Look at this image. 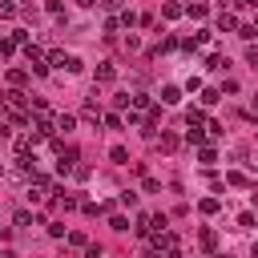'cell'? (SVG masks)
Wrapping results in <instances>:
<instances>
[{
	"mask_svg": "<svg viewBox=\"0 0 258 258\" xmlns=\"http://www.w3.org/2000/svg\"><path fill=\"white\" fill-rule=\"evenodd\" d=\"M109 157H113V165H129V149H125V145H113Z\"/></svg>",
	"mask_w": 258,
	"mask_h": 258,
	"instance_id": "cell-5",
	"label": "cell"
},
{
	"mask_svg": "<svg viewBox=\"0 0 258 258\" xmlns=\"http://www.w3.org/2000/svg\"><path fill=\"white\" fill-rule=\"evenodd\" d=\"M0 258H16V254H12V250H0Z\"/></svg>",
	"mask_w": 258,
	"mask_h": 258,
	"instance_id": "cell-29",
	"label": "cell"
},
{
	"mask_svg": "<svg viewBox=\"0 0 258 258\" xmlns=\"http://www.w3.org/2000/svg\"><path fill=\"white\" fill-rule=\"evenodd\" d=\"M177 101H181V89L177 85H165L161 89V105H177Z\"/></svg>",
	"mask_w": 258,
	"mask_h": 258,
	"instance_id": "cell-2",
	"label": "cell"
},
{
	"mask_svg": "<svg viewBox=\"0 0 258 258\" xmlns=\"http://www.w3.org/2000/svg\"><path fill=\"white\" fill-rule=\"evenodd\" d=\"M254 113H258V97H254Z\"/></svg>",
	"mask_w": 258,
	"mask_h": 258,
	"instance_id": "cell-34",
	"label": "cell"
},
{
	"mask_svg": "<svg viewBox=\"0 0 258 258\" xmlns=\"http://www.w3.org/2000/svg\"><path fill=\"white\" fill-rule=\"evenodd\" d=\"M48 234L52 238H64V222H48Z\"/></svg>",
	"mask_w": 258,
	"mask_h": 258,
	"instance_id": "cell-23",
	"label": "cell"
},
{
	"mask_svg": "<svg viewBox=\"0 0 258 258\" xmlns=\"http://www.w3.org/2000/svg\"><path fill=\"white\" fill-rule=\"evenodd\" d=\"M250 258H258V242H254V250H250Z\"/></svg>",
	"mask_w": 258,
	"mask_h": 258,
	"instance_id": "cell-30",
	"label": "cell"
},
{
	"mask_svg": "<svg viewBox=\"0 0 258 258\" xmlns=\"http://www.w3.org/2000/svg\"><path fill=\"white\" fill-rule=\"evenodd\" d=\"M0 177H4V161H0Z\"/></svg>",
	"mask_w": 258,
	"mask_h": 258,
	"instance_id": "cell-32",
	"label": "cell"
},
{
	"mask_svg": "<svg viewBox=\"0 0 258 258\" xmlns=\"http://www.w3.org/2000/svg\"><path fill=\"white\" fill-rule=\"evenodd\" d=\"M161 149L173 153V149H177V137H173V133H161Z\"/></svg>",
	"mask_w": 258,
	"mask_h": 258,
	"instance_id": "cell-15",
	"label": "cell"
},
{
	"mask_svg": "<svg viewBox=\"0 0 258 258\" xmlns=\"http://www.w3.org/2000/svg\"><path fill=\"white\" fill-rule=\"evenodd\" d=\"M145 194H161V181L157 177H145Z\"/></svg>",
	"mask_w": 258,
	"mask_h": 258,
	"instance_id": "cell-22",
	"label": "cell"
},
{
	"mask_svg": "<svg viewBox=\"0 0 258 258\" xmlns=\"http://www.w3.org/2000/svg\"><path fill=\"white\" fill-rule=\"evenodd\" d=\"M145 258H153V254H145Z\"/></svg>",
	"mask_w": 258,
	"mask_h": 258,
	"instance_id": "cell-35",
	"label": "cell"
},
{
	"mask_svg": "<svg viewBox=\"0 0 258 258\" xmlns=\"http://www.w3.org/2000/svg\"><path fill=\"white\" fill-rule=\"evenodd\" d=\"M185 12H189L194 20H206V16H210V8H206V4H185Z\"/></svg>",
	"mask_w": 258,
	"mask_h": 258,
	"instance_id": "cell-7",
	"label": "cell"
},
{
	"mask_svg": "<svg viewBox=\"0 0 258 258\" xmlns=\"http://www.w3.org/2000/svg\"><path fill=\"white\" fill-rule=\"evenodd\" d=\"M8 81H12V85H24V81H28V73H24V69H12V73H8Z\"/></svg>",
	"mask_w": 258,
	"mask_h": 258,
	"instance_id": "cell-19",
	"label": "cell"
},
{
	"mask_svg": "<svg viewBox=\"0 0 258 258\" xmlns=\"http://www.w3.org/2000/svg\"><path fill=\"white\" fill-rule=\"evenodd\" d=\"M12 222H16V226H32V214H28V210H16Z\"/></svg>",
	"mask_w": 258,
	"mask_h": 258,
	"instance_id": "cell-16",
	"label": "cell"
},
{
	"mask_svg": "<svg viewBox=\"0 0 258 258\" xmlns=\"http://www.w3.org/2000/svg\"><path fill=\"white\" fill-rule=\"evenodd\" d=\"M4 105H12V109L24 105V93H20V89H8V93H4Z\"/></svg>",
	"mask_w": 258,
	"mask_h": 258,
	"instance_id": "cell-9",
	"label": "cell"
},
{
	"mask_svg": "<svg viewBox=\"0 0 258 258\" xmlns=\"http://www.w3.org/2000/svg\"><path fill=\"white\" fill-rule=\"evenodd\" d=\"M198 161H202V165H214V161H218V153H214L210 145H202V153H198Z\"/></svg>",
	"mask_w": 258,
	"mask_h": 258,
	"instance_id": "cell-14",
	"label": "cell"
},
{
	"mask_svg": "<svg viewBox=\"0 0 258 258\" xmlns=\"http://www.w3.org/2000/svg\"><path fill=\"white\" fill-rule=\"evenodd\" d=\"M202 214H218V198H202Z\"/></svg>",
	"mask_w": 258,
	"mask_h": 258,
	"instance_id": "cell-20",
	"label": "cell"
},
{
	"mask_svg": "<svg viewBox=\"0 0 258 258\" xmlns=\"http://www.w3.org/2000/svg\"><path fill=\"white\" fill-rule=\"evenodd\" d=\"M97 4H101V8H109V12H117V8L125 4V0H97Z\"/></svg>",
	"mask_w": 258,
	"mask_h": 258,
	"instance_id": "cell-25",
	"label": "cell"
},
{
	"mask_svg": "<svg viewBox=\"0 0 258 258\" xmlns=\"http://www.w3.org/2000/svg\"><path fill=\"white\" fill-rule=\"evenodd\" d=\"M185 121H189V125H202V121H206V113H202V109H194V105H189V109H185Z\"/></svg>",
	"mask_w": 258,
	"mask_h": 258,
	"instance_id": "cell-13",
	"label": "cell"
},
{
	"mask_svg": "<svg viewBox=\"0 0 258 258\" xmlns=\"http://www.w3.org/2000/svg\"><path fill=\"white\" fill-rule=\"evenodd\" d=\"M218 28H222V32H238V20H234V12H222V16H218Z\"/></svg>",
	"mask_w": 258,
	"mask_h": 258,
	"instance_id": "cell-3",
	"label": "cell"
},
{
	"mask_svg": "<svg viewBox=\"0 0 258 258\" xmlns=\"http://www.w3.org/2000/svg\"><path fill=\"white\" fill-rule=\"evenodd\" d=\"M109 226H113L117 234H125V230H129V218H125V214H113V218H109Z\"/></svg>",
	"mask_w": 258,
	"mask_h": 258,
	"instance_id": "cell-12",
	"label": "cell"
},
{
	"mask_svg": "<svg viewBox=\"0 0 258 258\" xmlns=\"http://www.w3.org/2000/svg\"><path fill=\"white\" fill-rule=\"evenodd\" d=\"M85 258H101V246H89V250H85Z\"/></svg>",
	"mask_w": 258,
	"mask_h": 258,
	"instance_id": "cell-26",
	"label": "cell"
},
{
	"mask_svg": "<svg viewBox=\"0 0 258 258\" xmlns=\"http://www.w3.org/2000/svg\"><path fill=\"white\" fill-rule=\"evenodd\" d=\"M222 101V89H202V105H218Z\"/></svg>",
	"mask_w": 258,
	"mask_h": 258,
	"instance_id": "cell-10",
	"label": "cell"
},
{
	"mask_svg": "<svg viewBox=\"0 0 258 258\" xmlns=\"http://www.w3.org/2000/svg\"><path fill=\"white\" fill-rule=\"evenodd\" d=\"M52 125H56L60 133H73V129H77V117H73V113H56V117H52Z\"/></svg>",
	"mask_w": 258,
	"mask_h": 258,
	"instance_id": "cell-1",
	"label": "cell"
},
{
	"mask_svg": "<svg viewBox=\"0 0 258 258\" xmlns=\"http://www.w3.org/2000/svg\"><path fill=\"white\" fill-rule=\"evenodd\" d=\"M97 81H105V85H109V81H117V69H113L109 60H105V64H97Z\"/></svg>",
	"mask_w": 258,
	"mask_h": 258,
	"instance_id": "cell-4",
	"label": "cell"
},
{
	"mask_svg": "<svg viewBox=\"0 0 258 258\" xmlns=\"http://www.w3.org/2000/svg\"><path fill=\"white\" fill-rule=\"evenodd\" d=\"M206 69H210V73H222V69H226V60H222L218 52H210V56H206Z\"/></svg>",
	"mask_w": 258,
	"mask_h": 258,
	"instance_id": "cell-8",
	"label": "cell"
},
{
	"mask_svg": "<svg viewBox=\"0 0 258 258\" xmlns=\"http://www.w3.org/2000/svg\"><path fill=\"white\" fill-rule=\"evenodd\" d=\"M210 258H226V254H210Z\"/></svg>",
	"mask_w": 258,
	"mask_h": 258,
	"instance_id": "cell-33",
	"label": "cell"
},
{
	"mask_svg": "<svg viewBox=\"0 0 258 258\" xmlns=\"http://www.w3.org/2000/svg\"><path fill=\"white\" fill-rule=\"evenodd\" d=\"M117 20H121V28H133V24H137V12H121Z\"/></svg>",
	"mask_w": 258,
	"mask_h": 258,
	"instance_id": "cell-17",
	"label": "cell"
},
{
	"mask_svg": "<svg viewBox=\"0 0 258 258\" xmlns=\"http://www.w3.org/2000/svg\"><path fill=\"white\" fill-rule=\"evenodd\" d=\"M77 4H85V8H89V4H97V0H77Z\"/></svg>",
	"mask_w": 258,
	"mask_h": 258,
	"instance_id": "cell-31",
	"label": "cell"
},
{
	"mask_svg": "<svg viewBox=\"0 0 258 258\" xmlns=\"http://www.w3.org/2000/svg\"><path fill=\"white\" fill-rule=\"evenodd\" d=\"M185 141H189V145H202V141H206V133H202V125H189V133H185Z\"/></svg>",
	"mask_w": 258,
	"mask_h": 258,
	"instance_id": "cell-11",
	"label": "cell"
},
{
	"mask_svg": "<svg viewBox=\"0 0 258 258\" xmlns=\"http://www.w3.org/2000/svg\"><path fill=\"white\" fill-rule=\"evenodd\" d=\"M238 226H242V230H250V226H254V214H250V210H242V214H238Z\"/></svg>",
	"mask_w": 258,
	"mask_h": 258,
	"instance_id": "cell-21",
	"label": "cell"
},
{
	"mask_svg": "<svg viewBox=\"0 0 258 258\" xmlns=\"http://www.w3.org/2000/svg\"><path fill=\"white\" fill-rule=\"evenodd\" d=\"M238 8H258V0H238Z\"/></svg>",
	"mask_w": 258,
	"mask_h": 258,
	"instance_id": "cell-27",
	"label": "cell"
},
{
	"mask_svg": "<svg viewBox=\"0 0 258 258\" xmlns=\"http://www.w3.org/2000/svg\"><path fill=\"white\" fill-rule=\"evenodd\" d=\"M254 32H258L254 24H238V36H242V40H254Z\"/></svg>",
	"mask_w": 258,
	"mask_h": 258,
	"instance_id": "cell-18",
	"label": "cell"
},
{
	"mask_svg": "<svg viewBox=\"0 0 258 258\" xmlns=\"http://www.w3.org/2000/svg\"><path fill=\"white\" fill-rule=\"evenodd\" d=\"M181 12H185V8H181V4H161V16H165V20H177V16H181Z\"/></svg>",
	"mask_w": 258,
	"mask_h": 258,
	"instance_id": "cell-6",
	"label": "cell"
},
{
	"mask_svg": "<svg viewBox=\"0 0 258 258\" xmlns=\"http://www.w3.org/2000/svg\"><path fill=\"white\" fill-rule=\"evenodd\" d=\"M246 64H250V69H258V48H254V44L246 48Z\"/></svg>",
	"mask_w": 258,
	"mask_h": 258,
	"instance_id": "cell-24",
	"label": "cell"
},
{
	"mask_svg": "<svg viewBox=\"0 0 258 258\" xmlns=\"http://www.w3.org/2000/svg\"><path fill=\"white\" fill-rule=\"evenodd\" d=\"M4 137H8V129H4V121H0V141H4Z\"/></svg>",
	"mask_w": 258,
	"mask_h": 258,
	"instance_id": "cell-28",
	"label": "cell"
}]
</instances>
